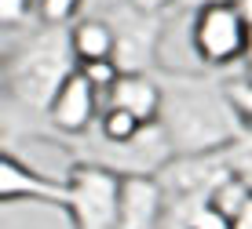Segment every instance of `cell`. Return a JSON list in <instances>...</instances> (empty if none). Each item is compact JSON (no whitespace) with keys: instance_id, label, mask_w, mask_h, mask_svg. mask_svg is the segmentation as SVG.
Segmentation results:
<instances>
[{"instance_id":"6da1fadb","label":"cell","mask_w":252,"mask_h":229,"mask_svg":"<svg viewBox=\"0 0 252 229\" xmlns=\"http://www.w3.org/2000/svg\"><path fill=\"white\" fill-rule=\"evenodd\" d=\"M161 84V120L172 146L179 153H212L234 142L245 120L230 99V80H216L201 73L154 69Z\"/></svg>"},{"instance_id":"7a4b0ae2","label":"cell","mask_w":252,"mask_h":229,"mask_svg":"<svg viewBox=\"0 0 252 229\" xmlns=\"http://www.w3.org/2000/svg\"><path fill=\"white\" fill-rule=\"evenodd\" d=\"M77 55L66 25H44L26 33L4 58V84L11 102L30 113H48L51 99L59 95L69 76L77 73Z\"/></svg>"},{"instance_id":"3957f363","label":"cell","mask_w":252,"mask_h":229,"mask_svg":"<svg viewBox=\"0 0 252 229\" xmlns=\"http://www.w3.org/2000/svg\"><path fill=\"white\" fill-rule=\"evenodd\" d=\"M230 175L227 153L212 149V153H179L158 171V182L164 189V222L161 229H187L190 215L197 207L212 204V197Z\"/></svg>"},{"instance_id":"277c9868","label":"cell","mask_w":252,"mask_h":229,"mask_svg":"<svg viewBox=\"0 0 252 229\" xmlns=\"http://www.w3.org/2000/svg\"><path fill=\"white\" fill-rule=\"evenodd\" d=\"M63 211L73 229H121V175L99 164H73Z\"/></svg>"},{"instance_id":"5b68a950","label":"cell","mask_w":252,"mask_h":229,"mask_svg":"<svg viewBox=\"0 0 252 229\" xmlns=\"http://www.w3.org/2000/svg\"><path fill=\"white\" fill-rule=\"evenodd\" d=\"M190 44H194V55L205 69H230L245 62L252 48V25L241 19L234 4H212L194 15Z\"/></svg>"},{"instance_id":"8992f818","label":"cell","mask_w":252,"mask_h":229,"mask_svg":"<svg viewBox=\"0 0 252 229\" xmlns=\"http://www.w3.org/2000/svg\"><path fill=\"white\" fill-rule=\"evenodd\" d=\"M176 156L168 131L161 124H146L132 142H106L99 138V146H77V164H99L106 171L121 175H158L164 164Z\"/></svg>"},{"instance_id":"52a82bcc","label":"cell","mask_w":252,"mask_h":229,"mask_svg":"<svg viewBox=\"0 0 252 229\" xmlns=\"http://www.w3.org/2000/svg\"><path fill=\"white\" fill-rule=\"evenodd\" d=\"M106 22L114 25V62L125 73H154L158 62V48H161V33H164V15L143 11L139 4H117L106 15Z\"/></svg>"},{"instance_id":"ba28073f","label":"cell","mask_w":252,"mask_h":229,"mask_svg":"<svg viewBox=\"0 0 252 229\" xmlns=\"http://www.w3.org/2000/svg\"><path fill=\"white\" fill-rule=\"evenodd\" d=\"M0 200H4V207L11 204L66 207V178H48L4 149V156H0Z\"/></svg>"},{"instance_id":"9c48e42d","label":"cell","mask_w":252,"mask_h":229,"mask_svg":"<svg viewBox=\"0 0 252 229\" xmlns=\"http://www.w3.org/2000/svg\"><path fill=\"white\" fill-rule=\"evenodd\" d=\"M99 99H102V95L95 91V84H88V76L77 69V73L69 76L63 87H59V95H55L51 105H48L51 127H55L63 138H81L84 131L95 124Z\"/></svg>"},{"instance_id":"30bf717a","label":"cell","mask_w":252,"mask_h":229,"mask_svg":"<svg viewBox=\"0 0 252 229\" xmlns=\"http://www.w3.org/2000/svg\"><path fill=\"white\" fill-rule=\"evenodd\" d=\"M164 189L158 175H128L121 178V229H161Z\"/></svg>"},{"instance_id":"8fae6325","label":"cell","mask_w":252,"mask_h":229,"mask_svg":"<svg viewBox=\"0 0 252 229\" xmlns=\"http://www.w3.org/2000/svg\"><path fill=\"white\" fill-rule=\"evenodd\" d=\"M106 105L114 109L135 113L143 124H158L161 120V84L154 73H125L106 95Z\"/></svg>"},{"instance_id":"7c38bea8","label":"cell","mask_w":252,"mask_h":229,"mask_svg":"<svg viewBox=\"0 0 252 229\" xmlns=\"http://www.w3.org/2000/svg\"><path fill=\"white\" fill-rule=\"evenodd\" d=\"M69 40H73V55L77 62H95V58H114V25L106 19H84L69 29Z\"/></svg>"},{"instance_id":"4fadbf2b","label":"cell","mask_w":252,"mask_h":229,"mask_svg":"<svg viewBox=\"0 0 252 229\" xmlns=\"http://www.w3.org/2000/svg\"><path fill=\"white\" fill-rule=\"evenodd\" d=\"M146 124L128 109H114V105H102L99 113V138L106 142H132V138L143 131Z\"/></svg>"},{"instance_id":"5bb4252c","label":"cell","mask_w":252,"mask_h":229,"mask_svg":"<svg viewBox=\"0 0 252 229\" xmlns=\"http://www.w3.org/2000/svg\"><path fill=\"white\" fill-rule=\"evenodd\" d=\"M227 153V164H230V175L238 182H245V186L252 189V124H245L234 135V142L223 149Z\"/></svg>"},{"instance_id":"9a60e30c","label":"cell","mask_w":252,"mask_h":229,"mask_svg":"<svg viewBox=\"0 0 252 229\" xmlns=\"http://www.w3.org/2000/svg\"><path fill=\"white\" fill-rule=\"evenodd\" d=\"M84 76H88V84H95V91L99 95H110L114 91V84L125 76V69H121L114 58H95V62H81L77 66Z\"/></svg>"},{"instance_id":"2e32d148","label":"cell","mask_w":252,"mask_h":229,"mask_svg":"<svg viewBox=\"0 0 252 229\" xmlns=\"http://www.w3.org/2000/svg\"><path fill=\"white\" fill-rule=\"evenodd\" d=\"M81 4L84 0H37V15L44 25H66L81 11Z\"/></svg>"},{"instance_id":"e0dca14e","label":"cell","mask_w":252,"mask_h":229,"mask_svg":"<svg viewBox=\"0 0 252 229\" xmlns=\"http://www.w3.org/2000/svg\"><path fill=\"white\" fill-rule=\"evenodd\" d=\"M187 229H234V218L223 215L216 204H205V207H197L194 215H190Z\"/></svg>"},{"instance_id":"ac0fdd59","label":"cell","mask_w":252,"mask_h":229,"mask_svg":"<svg viewBox=\"0 0 252 229\" xmlns=\"http://www.w3.org/2000/svg\"><path fill=\"white\" fill-rule=\"evenodd\" d=\"M33 7H37V0H0V22H4V29L26 25V19L33 15Z\"/></svg>"},{"instance_id":"d6986e66","label":"cell","mask_w":252,"mask_h":229,"mask_svg":"<svg viewBox=\"0 0 252 229\" xmlns=\"http://www.w3.org/2000/svg\"><path fill=\"white\" fill-rule=\"evenodd\" d=\"M230 99H234V105H238L241 120H245V124H252V80H249V76L230 80Z\"/></svg>"},{"instance_id":"ffe728a7","label":"cell","mask_w":252,"mask_h":229,"mask_svg":"<svg viewBox=\"0 0 252 229\" xmlns=\"http://www.w3.org/2000/svg\"><path fill=\"white\" fill-rule=\"evenodd\" d=\"M132 4H139L143 11H154V15H168L179 0H132Z\"/></svg>"},{"instance_id":"44dd1931","label":"cell","mask_w":252,"mask_h":229,"mask_svg":"<svg viewBox=\"0 0 252 229\" xmlns=\"http://www.w3.org/2000/svg\"><path fill=\"white\" fill-rule=\"evenodd\" d=\"M212 4H234V0H179L176 7H183V11H201V7H212Z\"/></svg>"},{"instance_id":"7402d4cb","label":"cell","mask_w":252,"mask_h":229,"mask_svg":"<svg viewBox=\"0 0 252 229\" xmlns=\"http://www.w3.org/2000/svg\"><path fill=\"white\" fill-rule=\"evenodd\" d=\"M234 229H252V197L245 200V207L238 211V218H234Z\"/></svg>"},{"instance_id":"603a6c76","label":"cell","mask_w":252,"mask_h":229,"mask_svg":"<svg viewBox=\"0 0 252 229\" xmlns=\"http://www.w3.org/2000/svg\"><path fill=\"white\" fill-rule=\"evenodd\" d=\"M234 7L241 11V19H245L249 25H252V0H234Z\"/></svg>"},{"instance_id":"cb8c5ba5","label":"cell","mask_w":252,"mask_h":229,"mask_svg":"<svg viewBox=\"0 0 252 229\" xmlns=\"http://www.w3.org/2000/svg\"><path fill=\"white\" fill-rule=\"evenodd\" d=\"M245 76L252 80V48H249V55H245Z\"/></svg>"}]
</instances>
